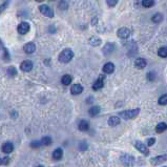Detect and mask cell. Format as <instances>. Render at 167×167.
<instances>
[{"mask_svg":"<svg viewBox=\"0 0 167 167\" xmlns=\"http://www.w3.org/2000/svg\"><path fill=\"white\" fill-rule=\"evenodd\" d=\"M74 57V52L70 49H65L60 53L59 55V61L62 63H68Z\"/></svg>","mask_w":167,"mask_h":167,"instance_id":"cell-1","label":"cell"},{"mask_svg":"<svg viewBox=\"0 0 167 167\" xmlns=\"http://www.w3.org/2000/svg\"><path fill=\"white\" fill-rule=\"evenodd\" d=\"M140 110L139 108H135V110H124V112H121L119 115L120 117L125 120H130V119L136 118L138 115H139Z\"/></svg>","mask_w":167,"mask_h":167,"instance_id":"cell-2","label":"cell"},{"mask_svg":"<svg viewBox=\"0 0 167 167\" xmlns=\"http://www.w3.org/2000/svg\"><path fill=\"white\" fill-rule=\"evenodd\" d=\"M120 160H121L122 164L126 167H131L135 164V158L131 155H128V153H123Z\"/></svg>","mask_w":167,"mask_h":167,"instance_id":"cell-3","label":"cell"},{"mask_svg":"<svg viewBox=\"0 0 167 167\" xmlns=\"http://www.w3.org/2000/svg\"><path fill=\"white\" fill-rule=\"evenodd\" d=\"M134 145H135V147L139 150L141 153H143L144 156H148L149 155V149H148V147L144 144V143H142V142H140V141H136V142L134 143Z\"/></svg>","mask_w":167,"mask_h":167,"instance_id":"cell-4","label":"cell"},{"mask_svg":"<svg viewBox=\"0 0 167 167\" xmlns=\"http://www.w3.org/2000/svg\"><path fill=\"white\" fill-rule=\"evenodd\" d=\"M39 11L41 12V14L46 17H49V18H52L54 17V11H53L49 6H47L46 4H42V5L39 6Z\"/></svg>","mask_w":167,"mask_h":167,"instance_id":"cell-5","label":"cell"},{"mask_svg":"<svg viewBox=\"0 0 167 167\" xmlns=\"http://www.w3.org/2000/svg\"><path fill=\"white\" fill-rule=\"evenodd\" d=\"M167 161V155H162V156H158V157H155L150 160V164L153 165V166H158V165L164 163V162Z\"/></svg>","mask_w":167,"mask_h":167,"instance_id":"cell-6","label":"cell"},{"mask_svg":"<svg viewBox=\"0 0 167 167\" xmlns=\"http://www.w3.org/2000/svg\"><path fill=\"white\" fill-rule=\"evenodd\" d=\"M117 35L121 39H127L130 36V30L127 28H120L117 32Z\"/></svg>","mask_w":167,"mask_h":167,"instance_id":"cell-7","label":"cell"},{"mask_svg":"<svg viewBox=\"0 0 167 167\" xmlns=\"http://www.w3.org/2000/svg\"><path fill=\"white\" fill-rule=\"evenodd\" d=\"M20 68H21L22 72H25V73L30 72V70H33V62H32V61H30V60L22 61L21 65H20Z\"/></svg>","mask_w":167,"mask_h":167,"instance_id":"cell-8","label":"cell"},{"mask_svg":"<svg viewBox=\"0 0 167 167\" xmlns=\"http://www.w3.org/2000/svg\"><path fill=\"white\" fill-rule=\"evenodd\" d=\"M30 24H28V22H21L20 24L18 25V28H17V30H18V33L19 34H22V35H24V34L28 33V30H30Z\"/></svg>","mask_w":167,"mask_h":167,"instance_id":"cell-9","label":"cell"},{"mask_svg":"<svg viewBox=\"0 0 167 167\" xmlns=\"http://www.w3.org/2000/svg\"><path fill=\"white\" fill-rule=\"evenodd\" d=\"M103 86H104V77L100 76L98 78L97 81L93 84V89H94V91H99V89H101Z\"/></svg>","mask_w":167,"mask_h":167,"instance_id":"cell-10","label":"cell"},{"mask_svg":"<svg viewBox=\"0 0 167 167\" xmlns=\"http://www.w3.org/2000/svg\"><path fill=\"white\" fill-rule=\"evenodd\" d=\"M146 65H147V61L144 58H138L137 60L135 61V66L137 67L138 70H143Z\"/></svg>","mask_w":167,"mask_h":167,"instance_id":"cell-11","label":"cell"},{"mask_svg":"<svg viewBox=\"0 0 167 167\" xmlns=\"http://www.w3.org/2000/svg\"><path fill=\"white\" fill-rule=\"evenodd\" d=\"M114 51H115V44L114 43H106L105 46L103 47V49H102L104 55H110Z\"/></svg>","mask_w":167,"mask_h":167,"instance_id":"cell-12","label":"cell"},{"mask_svg":"<svg viewBox=\"0 0 167 167\" xmlns=\"http://www.w3.org/2000/svg\"><path fill=\"white\" fill-rule=\"evenodd\" d=\"M35 49H36V45H35L33 42H28L23 46V51H24L26 54H33V53L35 52Z\"/></svg>","mask_w":167,"mask_h":167,"instance_id":"cell-13","label":"cell"},{"mask_svg":"<svg viewBox=\"0 0 167 167\" xmlns=\"http://www.w3.org/2000/svg\"><path fill=\"white\" fill-rule=\"evenodd\" d=\"M115 70V65L112 62H107V63L104 64L103 66V73L105 74H112Z\"/></svg>","mask_w":167,"mask_h":167,"instance_id":"cell-14","label":"cell"},{"mask_svg":"<svg viewBox=\"0 0 167 167\" xmlns=\"http://www.w3.org/2000/svg\"><path fill=\"white\" fill-rule=\"evenodd\" d=\"M83 91V86L81 84H74L70 88V93L73 95H80Z\"/></svg>","mask_w":167,"mask_h":167,"instance_id":"cell-15","label":"cell"},{"mask_svg":"<svg viewBox=\"0 0 167 167\" xmlns=\"http://www.w3.org/2000/svg\"><path fill=\"white\" fill-rule=\"evenodd\" d=\"M14 150V145L11 142H5L2 146V151L4 153H11Z\"/></svg>","mask_w":167,"mask_h":167,"instance_id":"cell-16","label":"cell"},{"mask_svg":"<svg viewBox=\"0 0 167 167\" xmlns=\"http://www.w3.org/2000/svg\"><path fill=\"white\" fill-rule=\"evenodd\" d=\"M78 128H79V130L81 131H87L89 129V124H88V122L86 120H81L79 122V125H78Z\"/></svg>","mask_w":167,"mask_h":167,"instance_id":"cell-17","label":"cell"},{"mask_svg":"<svg viewBox=\"0 0 167 167\" xmlns=\"http://www.w3.org/2000/svg\"><path fill=\"white\" fill-rule=\"evenodd\" d=\"M120 124V118L117 117V116H112L110 119H108V125L110 126H117V125Z\"/></svg>","mask_w":167,"mask_h":167,"instance_id":"cell-18","label":"cell"},{"mask_svg":"<svg viewBox=\"0 0 167 167\" xmlns=\"http://www.w3.org/2000/svg\"><path fill=\"white\" fill-rule=\"evenodd\" d=\"M89 44H91V46H99L101 44V39L99 38V37H96V36H93L91 37V39H89Z\"/></svg>","mask_w":167,"mask_h":167,"instance_id":"cell-19","label":"cell"},{"mask_svg":"<svg viewBox=\"0 0 167 167\" xmlns=\"http://www.w3.org/2000/svg\"><path fill=\"white\" fill-rule=\"evenodd\" d=\"M166 129H167V124L166 123H164V122H161V123H159V124L156 126V131H157L158 134L164 133Z\"/></svg>","mask_w":167,"mask_h":167,"instance_id":"cell-20","label":"cell"},{"mask_svg":"<svg viewBox=\"0 0 167 167\" xmlns=\"http://www.w3.org/2000/svg\"><path fill=\"white\" fill-rule=\"evenodd\" d=\"M101 108L99 106H91L88 110V114L91 116V117H96V116L99 115V112H100Z\"/></svg>","mask_w":167,"mask_h":167,"instance_id":"cell-21","label":"cell"},{"mask_svg":"<svg viewBox=\"0 0 167 167\" xmlns=\"http://www.w3.org/2000/svg\"><path fill=\"white\" fill-rule=\"evenodd\" d=\"M62 157H63V151H62V149L57 148L54 150V152H53V158L55 159V160H60Z\"/></svg>","mask_w":167,"mask_h":167,"instance_id":"cell-22","label":"cell"},{"mask_svg":"<svg viewBox=\"0 0 167 167\" xmlns=\"http://www.w3.org/2000/svg\"><path fill=\"white\" fill-rule=\"evenodd\" d=\"M72 81H73V78H72V76H70V75H64V76L61 78V82H62L63 85H70V83H72Z\"/></svg>","mask_w":167,"mask_h":167,"instance_id":"cell-23","label":"cell"},{"mask_svg":"<svg viewBox=\"0 0 167 167\" xmlns=\"http://www.w3.org/2000/svg\"><path fill=\"white\" fill-rule=\"evenodd\" d=\"M151 20L155 23H160V22L163 21V15H162L161 13H157V14H155V15L152 16Z\"/></svg>","mask_w":167,"mask_h":167,"instance_id":"cell-24","label":"cell"},{"mask_svg":"<svg viewBox=\"0 0 167 167\" xmlns=\"http://www.w3.org/2000/svg\"><path fill=\"white\" fill-rule=\"evenodd\" d=\"M158 56L161 58H167V46H162L159 49Z\"/></svg>","mask_w":167,"mask_h":167,"instance_id":"cell-25","label":"cell"},{"mask_svg":"<svg viewBox=\"0 0 167 167\" xmlns=\"http://www.w3.org/2000/svg\"><path fill=\"white\" fill-rule=\"evenodd\" d=\"M40 142H41V145L49 146L51 144H52V138L51 137H43L42 140H41Z\"/></svg>","mask_w":167,"mask_h":167,"instance_id":"cell-26","label":"cell"},{"mask_svg":"<svg viewBox=\"0 0 167 167\" xmlns=\"http://www.w3.org/2000/svg\"><path fill=\"white\" fill-rule=\"evenodd\" d=\"M142 5L144 7H152L155 5V0H143Z\"/></svg>","mask_w":167,"mask_h":167,"instance_id":"cell-27","label":"cell"},{"mask_svg":"<svg viewBox=\"0 0 167 167\" xmlns=\"http://www.w3.org/2000/svg\"><path fill=\"white\" fill-rule=\"evenodd\" d=\"M6 73L9 77H15L17 75V70H16L14 66H9L7 70H6Z\"/></svg>","mask_w":167,"mask_h":167,"instance_id":"cell-28","label":"cell"},{"mask_svg":"<svg viewBox=\"0 0 167 167\" xmlns=\"http://www.w3.org/2000/svg\"><path fill=\"white\" fill-rule=\"evenodd\" d=\"M158 103L160 105H167V94L163 95V96H161V97L159 98Z\"/></svg>","mask_w":167,"mask_h":167,"instance_id":"cell-29","label":"cell"},{"mask_svg":"<svg viewBox=\"0 0 167 167\" xmlns=\"http://www.w3.org/2000/svg\"><path fill=\"white\" fill-rule=\"evenodd\" d=\"M67 6H68V3H67L66 0H61L60 3H59V9L63 11V9H67Z\"/></svg>","mask_w":167,"mask_h":167,"instance_id":"cell-30","label":"cell"},{"mask_svg":"<svg viewBox=\"0 0 167 167\" xmlns=\"http://www.w3.org/2000/svg\"><path fill=\"white\" fill-rule=\"evenodd\" d=\"M40 146H41V142L40 141H33V142L30 143V147L32 148H39Z\"/></svg>","mask_w":167,"mask_h":167,"instance_id":"cell-31","label":"cell"},{"mask_svg":"<svg viewBox=\"0 0 167 167\" xmlns=\"http://www.w3.org/2000/svg\"><path fill=\"white\" fill-rule=\"evenodd\" d=\"M87 143L86 142H81L79 144V149L80 150H81V151H85V150H86V149H87Z\"/></svg>","mask_w":167,"mask_h":167,"instance_id":"cell-32","label":"cell"},{"mask_svg":"<svg viewBox=\"0 0 167 167\" xmlns=\"http://www.w3.org/2000/svg\"><path fill=\"white\" fill-rule=\"evenodd\" d=\"M118 2H119V0H106L107 5L110 6V7H114Z\"/></svg>","mask_w":167,"mask_h":167,"instance_id":"cell-33","label":"cell"},{"mask_svg":"<svg viewBox=\"0 0 167 167\" xmlns=\"http://www.w3.org/2000/svg\"><path fill=\"white\" fill-rule=\"evenodd\" d=\"M147 79H148V81H153L156 79V74L153 72H149L147 74Z\"/></svg>","mask_w":167,"mask_h":167,"instance_id":"cell-34","label":"cell"},{"mask_svg":"<svg viewBox=\"0 0 167 167\" xmlns=\"http://www.w3.org/2000/svg\"><path fill=\"white\" fill-rule=\"evenodd\" d=\"M9 162V157H5V158H0V165H5Z\"/></svg>","mask_w":167,"mask_h":167,"instance_id":"cell-35","label":"cell"},{"mask_svg":"<svg viewBox=\"0 0 167 167\" xmlns=\"http://www.w3.org/2000/svg\"><path fill=\"white\" fill-rule=\"evenodd\" d=\"M146 143H147V145L148 146H152L156 143V139L155 138H149V139H147Z\"/></svg>","mask_w":167,"mask_h":167,"instance_id":"cell-36","label":"cell"},{"mask_svg":"<svg viewBox=\"0 0 167 167\" xmlns=\"http://www.w3.org/2000/svg\"><path fill=\"white\" fill-rule=\"evenodd\" d=\"M7 4H9V1H6V2H4V3L2 4V5L0 6V13L2 12V11H3L4 9H6V7H7Z\"/></svg>","mask_w":167,"mask_h":167,"instance_id":"cell-37","label":"cell"},{"mask_svg":"<svg viewBox=\"0 0 167 167\" xmlns=\"http://www.w3.org/2000/svg\"><path fill=\"white\" fill-rule=\"evenodd\" d=\"M93 100H94V99H93V97H89L87 100H86V103H91V102H93Z\"/></svg>","mask_w":167,"mask_h":167,"instance_id":"cell-38","label":"cell"},{"mask_svg":"<svg viewBox=\"0 0 167 167\" xmlns=\"http://www.w3.org/2000/svg\"><path fill=\"white\" fill-rule=\"evenodd\" d=\"M36 1H38V2H41V1H43V0H36Z\"/></svg>","mask_w":167,"mask_h":167,"instance_id":"cell-39","label":"cell"},{"mask_svg":"<svg viewBox=\"0 0 167 167\" xmlns=\"http://www.w3.org/2000/svg\"><path fill=\"white\" fill-rule=\"evenodd\" d=\"M37 167H43L42 165H39V166H37Z\"/></svg>","mask_w":167,"mask_h":167,"instance_id":"cell-40","label":"cell"},{"mask_svg":"<svg viewBox=\"0 0 167 167\" xmlns=\"http://www.w3.org/2000/svg\"><path fill=\"white\" fill-rule=\"evenodd\" d=\"M164 167H167V166H164Z\"/></svg>","mask_w":167,"mask_h":167,"instance_id":"cell-41","label":"cell"}]
</instances>
